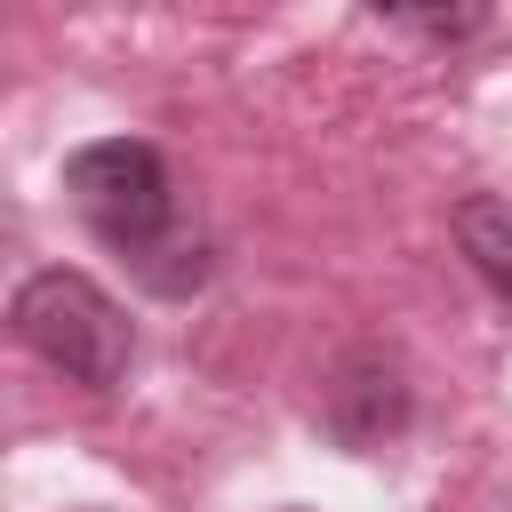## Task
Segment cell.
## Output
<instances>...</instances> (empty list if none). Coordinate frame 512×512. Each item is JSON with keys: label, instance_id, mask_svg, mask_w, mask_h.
<instances>
[{"label": "cell", "instance_id": "obj_2", "mask_svg": "<svg viewBox=\"0 0 512 512\" xmlns=\"http://www.w3.org/2000/svg\"><path fill=\"white\" fill-rule=\"evenodd\" d=\"M8 320H16V336H24L48 368H64L72 384H96V392H112V384L128 376V360H136L128 312H120L88 272H32V280L16 288V304H8Z\"/></svg>", "mask_w": 512, "mask_h": 512}, {"label": "cell", "instance_id": "obj_3", "mask_svg": "<svg viewBox=\"0 0 512 512\" xmlns=\"http://www.w3.org/2000/svg\"><path fill=\"white\" fill-rule=\"evenodd\" d=\"M456 248H464V256H472V272L512 304V200L472 192V200L456 208Z\"/></svg>", "mask_w": 512, "mask_h": 512}, {"label": "cell", "instance_id": "obj_4", "mask_svg": "<svg viewBox=\"0 0 512 512\" xmlns=\"http://www.w3.org/2000/svg\"><path fill=\"white\" fill-rule=\"evenodd\" d=\"M368 8L400 32H424V40H472L496 16V0H368Z\"/></svg>", "mask_w": 512, "mask_h": 512}, {"label": "cell", "instance_id": "obj_1", "mask_svg": "<svg viewBox=\"0 0 512 512\" xmlns=\"http://www.w3.org/2000/svg\"><path fill=\"white\" fill-rule=\"evenodd\" d=\"M64 192H72V208L96 240H112L120 256H136L160 280V256H176V184H168V160L144 136L80 144L64 160Z\"/></svg>", "mask_w": 512, "mask_h": 512}]
</instances>
